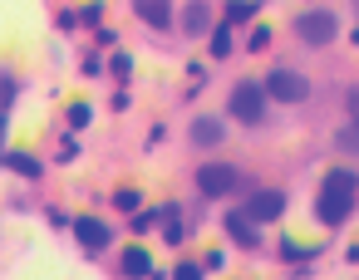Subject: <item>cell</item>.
<instances>
[{"label":"cell","mask_w":359,"mask_h":280,"mask_svg":"<svg viewBox=\"0 0 359 280\" xmlns=\"http://www.w3.org/2000/svg\"><path fill=\"white\" fill-rule=\"evenodd\" d=\"M74 241H79L84 255H104L109 241H114V226L104 216H74Z\"/></svg>","instance_id":"52a82bcc"},{"label":"cell","mask_w":359,"mask_h":280,"mask_svg":"<svg viewBox=\"0 0 359 280\" xmlns=\"http://www.w3.org/2000/svg\"><path fill=\"white\" fill-rule=\"evenodd\" d=\"M55 25H60V30H74V25H79V15H74V10H60V15H55Z\"/></svg>","instance_id":"484cf974"},{"label":"cell","mask_w":359,"mask_h":280,"mask_svg":"<svg viewBox=\"0 0 359 280\" xmlns=\"http://www.w3.org/2000/svg\"><path fill=\"white\" fill-rule=\"evenodd\" d=\"M212 25H217V15H212V0H187V6H182V35H187V40L212 35Z\"/></svg>","instance_id":"30bf717a"},{"label":"cell","mask_w":359,"mask_h":280,"mask_svg":"<svg viewBox=\"0 0 359 280\" xmlns=\"http://www.w3.org/2000/svg\"><path fill=\"white\" fill-rule=\"evenodd\" d=\"M344 108H349V118H359V84L344 89Z\"/></svg>","instance_id":"d4e9b609"},{"label":"cell","mask_w":359,"mask_h":280,"mask_svg":"<svg viewBox=\"0 0 359 280\" xmlns=\"http://www.w3.org/2000/svg\"><path fill=\"white\" fill-rule=\"evenodd\" d=\"M148 280H168V270H158V265H153V270H148Z\"/></svg>","instance_id":"f546056e"},{"label":"cell","mask_w":359,"mask_h":280,"mask_svg":"<svg viewBox=\"0 0 359 280\" xmlns=\"http://www.w3.org/2000/svg\"><path fill=\"white\" fill-rule=\"evenodd\" d=\"M222 226H226V236H231L241 251H256V246H261V226H256V221H251L241 206H231V211L222 216Z\"/></svg>","instance_id":"9c48e42d"},{"label":"cell","mask_w":359,"mask_h":280,"mask_svg":"<svg viewBox=\"0 0 359 280\" xmlns=\"http://www.w3.org/2000/svg\"><path fill=\"white\" fill-rule=\"evenodd\" d=\"M276 251H280V260H285V265H305V260H320V255H325V241H315V246H300V241L280 236V241H276Z\"/></svg>","instance_id":"5bb4252c"},{"label":"cell","mask_w":359,"mask_h":280,"mask_svg":"<svg viewBox=\"0 0 359 280\" xmlns=\"http://www.w3.org/2000/svg\"><path fill=\"white\" fill-rule=\"evenodd\" d=\"M231 35H236V30H231L226 20H217V25H212V35H207V50H212V59H226V55L236 50V45H231Z\"/></svg>","instance_id":"2e32d148"},{"label":"cell","mask_w":359,"mask_h":280,"mask_svg":"<svg viewBox=\"0 0 359 280\" xmlns=\"http://www.w3.org/2000/svg\"><path fill=\"white\" fill-rule=\"evenodd\" d=\"M271 113V99H266V84L256 79H241L231 94H226V118H236L241 128H261Z\"/></svg>","instance_id":"7a4b0ae2"},{"label":"cell","mask_w":359,"mask_h":280,"mask_svg":"<svg viewBox=\"0 0 359 280\" xmlns=\"http://www.w3.org/2000/svg\"><path fill=\"white\" fill-rule=\"evenodd\" d=\"M354 45H359V30H354Z\"/></svg>","instance_id":"4dcf8cb0"},{"label":"cell","mask_w":359,"mask_h":280,"mask_svg":"<svg viewBox=\"0 0 359 280\" xmlns=\"http://www.w3.org/2000/svg\"><path fill=\"white\" fill-rule=\"evenodd\" d=\"M6 128H11V123H6V108H0V153H6Z\"/></svg>","instance_id":"f1b7e54d"},{"label":"cell","mask_w":359,"mask_h":280,"mask_svg":"<svg viewBox=\"0 0 359 280\" xmlns=\"http://www.w3.org/2000/svg\"><path fill=\"white\" fill-rule=\"evenodd\" d=\"M359 211V172L354 167H330L325 177H320V192H315V221L320 226H344L349 216Z\"/></svg>","instance_id":"6da1fadb"},{"label":"cell","mask_w":359,"mask_h":280,"mask_svg":"<svg viewBox=\"0 0 359 280\" xmlns=\"http://www.w3.org/2000/svg\"><path fill=\"white\" fill-rule=\"evenodd\" d=\"M334 148H339L344 158H359V118H349V123L334 128Z\"/></svg>","instance_id":"e0dca14e"},{"label":"cell","mask_w":359,"mask_h":280,"mask_svg":"<svg viewBox=\"0 0 359 280\" xmlns=\"http://www.w3.org/2000/svg\"><path fill=\"white\" fill-rule=\"evenodd\" d=\"M241 211H246L256 226H266V221H280V216H285V192H280V187H256V192L241 202Z\"/></svg>","instance_id":"8992f818"},{"label":"cell","mask_w":359,"mask_h":280,"mask_svg":"<svg viewBox=\"0 0 359 280\" xmlns=\"http://www.w3.org/2000/svg\"><path fill=\"white\" fill-rule=\"evenodd\" d=\"M148 270H153L148 246H123V255H118V275H123V280H148Z\"/></svg>","instance_id":"4fadbf2b"},{"label":"cell","mask_w":359,"mask_h":280,"mask_svg":"<svg viewBox=\"0 0 359 280\" xmlns=\"http://www.w3.org/2000/svg\"><path fill=\"white\" fill-rule=\"evenodd\" d=\"M187 138H192L197 148H217V143L226 138V118H212V113H202V118H192Z\"/></svg>","instance_id":"7c38bea8"},{"label":"cell","mask_w":359,"mask_h":280,"mask_svg":"<svg viewBox=\"0 0 359 280\" xmlns=\"http://www.w3.org/2000/svg\"><path fill=\"white\" fill-rule=\"evenodd\" d=\"M246 187H251V177H246L236 162H202V167H197V192H202L207 202L236 197V192H246Z\"/></svg>","instance_id":"3957f363"},{"label":"cell","mask_w":359,"mask_h":280,"mask_svg":"<svg viewBox=\"0 0 359 280\" xmlns=\"http://www.w3.org/2000/svg\"><path fill=\"white\" fill-rule=\"evenodd\" d=\"M109 74H114V79H128V74H133V55H128V50H114V55H109Z\"/></svg>","instance_id":"7402d4cb"},{"label":"cell","mask_w":359,"mask_h":280,"mask_svg":"<svg viewBox=\"0 0 359 280\" xmlns=\"http://www.w3.org/2000/svg\"><path fill=\"white\" fill-rule=\"evenodd\" d=\"M261 15V0H226V10H222V20L236 30V25H251Z\"/></svg>","instance_id":"9a60e30c"},{"label":"cell","mask_w":359,"mask_h":280,"mask_svg":"<svg viewBox=\"0 0 359 280\" xmlns=\"http://www.w3.org/2000/svg\"><path fill=\"white\" fill-rule=\"evenodd\" d=\"M65 123H69L74 133H84V128L94 123V104H84V99H79V104H69V108H65Z\"/></svg>","instance_id":"ac0fdd59"},{"label":"cell","mask_w":359,"mask_h":280,"mask_svg":"<svg viewBox=\"0 0 359 280\" xmlns=\"http://www.w3.org/2000/svg\"><path fill=\"white\" fill-rule=\"evenodd\" d=\"M266 99H271V104H305V99H310V79H305L300 69L276 64V69L266 74Z\"/></svg>","instance_id":"5b68a950"},{"label":"cell","mask_w":359,"mask_h":280,"mask_svg":"<svg viewBox=\"0 0 359 280\" xmlns=\"http://www.w3.org/2000/svg\"><path fill=\"white\" fill-rule=\"evenodd\" d=\"M133 15L148 30H172V0H133Z\"/></svg>","instance_id":"8fae6325"},{"label":"cell","mask_w":359,"mask_h":280,"mask_svg":"<svg viewBox=\"0 0 359 280\" xmlns=\"http://www.w3.org/2000/svg\"><path fill=\"white\" fill-rule=\"evenodd\" d=\"M74 15H79L84 30H99V25H104V0H89V6H79Z\"/></svg>","instance_id":"44dd1931"},{"label":"cell","mask_w":359,"mask_h":280,"mask_svg":"<svg viewBox=\"0 0 359 280\" xmlns=\"http://www.w3.org/2000/svg\"><path fill=\"white\" fill-rule=\"evenodd\" d=\"M0 167L15 172V177H25V182H45V162L30 148H6V153H0Z\"/></svg>","instance_id":"ba28073f"},{"label":"cell","mask_w":359,"mask_h":280,"mask_svg":"<svg viewBox=\"0 0 359 280\" xmlns=\"http://www.w3.org/2000/svg\"><path fill=\"white\" fill-rule=\"evenodd\" d=\"M94 35H99V50H114V45H118V35H114V30H104V25H99Z\"/></svg>","instance_id":"4316f807"},{"label":"cell","mask_w":359,"mask_h":280,"mask_svg":"<svg viewBox=\"0 0 359 280\" xmlns=\"http://www.w3.org/2000/svg\"><path fill=\"white\" fill-rule=\"evenodd\" d=\"M354 10H359V0H354Z\"/></svg>","instance_id":"1f68e13d"},{"label":"cell","mask_w":359,"mask_h":280,"mask_svg":"<svg viewBox=\"0 0 359 280\" xmlns=\"http://www.w3.org/2000/svg\"><path fill=\"white\" fill-rule=\"evenodd\" d=\"M246 50H251V55H266V50H271V30H266V25H256V30L246 35Z\"/></svg>","instance_id":"603a6c76"},{"label":"cell","mask_w":359,"mask_h":280,"mask_svg":"<svg viewBox=\"0 0 359 280\" xmlns=\"http://www.w3.org/2000/svg\"><path fill=\"white\" fill-rule=\"evenodd\" d=\"M153 226H158V206H153V211H133V231H138V236L153 231Z\"/></svg>","instance_id":"cb8c5ba5"},{"label":"cell","mask_w":359,"mask_h":280,"mask_svg":"<svg viewBox=\"0 0 359 280\" xmlns=\"http://www.w3.org/2000/svg\"><path fill=\"white\" fill-rule=\"evenodd\" d=\"M114 206H118L123 216H133V211L143 206V192H138V187H118V192H114Z\"/></svg>","instance_id":"d6986e66"},{"label":"cell","mask_w":359,"mask_h":280,"mask_svg":"<svg viewBox=\"0 0 359 280\" xmlns=\"http://www.w3.org/2000/svg\"><path fill=\"white\" fill-rule=\"evenodd\" d=\"M290 30H295V40H300L305 50H325V45H334V40H339V15H334V10H320V6H310V10H300V15L290 20Z\"/></svg>","instance_id":"277c9868"},{"label":"cell","mask_w":359,"mask_h":280,"mask_svg":"<svg viewBox=\"0 0 359 280\" xmlns=\"http://www.w3.org/2000/svg\"><path fill=\"white\" fill-rule=\"evenodd\" d=\"M168 280H207V265H202V260H177V265L168 270Z\"/></svg>","instance_id":"ffe728a7"},{"label":"cell","mask_w":359,"mask_h":280,"mask_svg":"<svg viewBox=\"0 0 359 280\" xmlns=\"http://www.w3.org/2000/svg\"><path fill=\"white\" fill-rule=\"evenodd\" d=\"M84 74H104V59L99 55H84Z\"/></svg>","instance_id":"83f0119b"}]
</instances>
